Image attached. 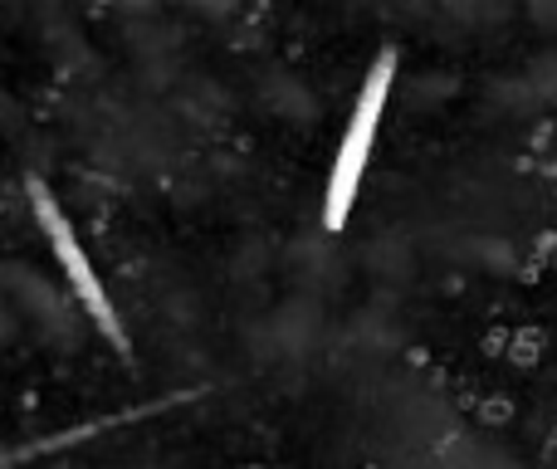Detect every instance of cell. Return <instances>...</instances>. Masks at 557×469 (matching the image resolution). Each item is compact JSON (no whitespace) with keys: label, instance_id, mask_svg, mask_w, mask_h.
Instances as JSON below:
<instances>
[{"label":"cell","instance_id":"obj_2","mask_svg":"<svg viewBox=\"0 0 557 469\" xmlns=\"http://www.w3.org/2000/svg\"><path fill=\"white\" fill-rule=\"evenodd\" d=\"M25 196H29V211H35L39 235H45V245H49V255H54L59 274H64L69 294L84 304V313L94 318V328L108 337V347H113L123 362H133V337H127V323H123V313H117L113 294H108L103 274H98L94 259H88V249H84V239H78L74 221L59 211L54 192H49L39 176H29V182H25Z\"/></svg>","mask_w":557,"mask_h":469},{"label":"cell","instance_id":"obj_1","mask_svg":"<svg viewBox=\"0 0 557 469\" xmlns=\"http://www.w3.org/2000/svg\"><path fill=\"white\" fill-rule=\"evenodd\" d=\"M396 69H401V54L386 45L362 78V94H357L352 118H347V127H343V143H337V152H333V172H327V192H323V231L327 235H343L347 221H352L357 192H362L367 162H372L376 133H382L386 103H392V88H396Z\"/></svg>","mask_w":557,"mask_h":469}]
</instances>
